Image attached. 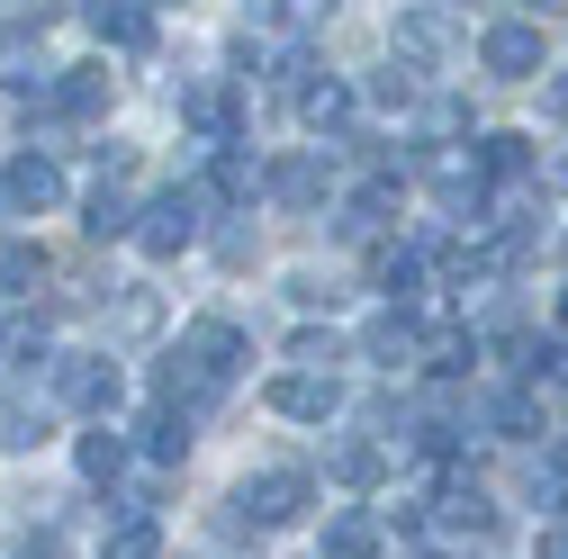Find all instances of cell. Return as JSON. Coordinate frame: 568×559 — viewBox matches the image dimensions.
Wrapping results in <instances>:
<instances>
[{"label":"cell","instance_id":"cell-1","mask_svg":"<svg viewBox=\"0 0 568 559\" xmlns=\"http://www.w3.org/2000/svg\"><path fill=\"white\" fill-rule=\"evenodd\" d=\"M199 217H207V190H163V199H145V217H135V244L154 262H172V253L199 244Z\"/></svg>","mask_w":568,"mask_h":559},{"label":"cell","instance_id":"cell-2","mask_svg":"<svg viewBox=\"0 0 568 559\" xmlns=\"http://www.w3.org/2000/svg\"><path fill=\"white\" fill-rule=\"evenodd\" d=\"M307 497H316L307 469H262V478H244V487H235V506H244V524H253V532H290V524L307 515Z\"/></svg>","mask_w":568,"mask_h":559},{"label":"cell","instance_id":"cell-3","mask_svg":"<svg viewBox=\"0 0 568 559\" xmlns=\"http://www.w3.org/2000/svg\"><path fill=\"white\" fill-rule=\"evenodd\" d=\"M45 379H54V397H63V406H82V415H118V397H126V379H118V362H109V353H63Z\"/></svg>","mask_w":568,"mask_h":559},{"label":"cell","instance_id":"cell-4","mask_svg":"<svg viewBox=\"0 0 568 559\" xmlns=\"http://www.w3.org/2000/svg\"><path fill=\"white\" fill-rule=\"evenodd\" d=\"M154 397H163V406H181V415H207V406L226 397V379H217V370H207V362L190 353V343H181V353L154 370Z\"/></svg>","mask_w":568,"mask_h":559},{"label":"cell","instance_id":"cell-5","mask_svg":"<svg viewBox=\"0 0 568 559\" xmlns=\"http://www.w3.org/2000/svg\"><path fill=\"white\" fill-rule=\"evenodd\" d=\"M271 406L290 415V425H325V415L343 406V379L334 370H280L271 379Z\"/></svg>","mask_w":568,"mask_h":559},{"label":"cell","instance_id":"cell-6","mask_svg":"<svg viewBox=\"0 0 568 559\" xmlns=\"http://www.w3.org/2000/svg\"><path fill=\"white\" fill-rule=\"evenodd\" d=\"M0 190H10L19 217H45V207L63 199V172H54L45 154H10V163H0Z\"/></svg>","mask_w":568,"mask_h":559},{"label":"cell","instance_id":"cell-7","mask_svg":"<svg viewBox=\"0 0 568 559\" xmlns=\"http://www.w3.org/2000/svg\"><path fill=\"white\" fill-rule=\"evenodd\" d=\"M478 63L496 82H532L541 73V28H487L478 37Z\"/></svg>","mask_w":568,"mask_h":559},{"label":"cell","instance_id":"cell-8","mask_svg":"<svg viewBox=\"0 0 568 559\" xmlns=\"http://www.w3.org/2000/svg\"><path fill=\"white\" fill-rule=\"evenodd\" d=\"M190 353L217 370V379H235V370L253 362V334H244L235 316H199V325H190Z\"/></svg>","mask_w":568,"mask_h":559},{"label":"cell","instance_id":"cell-9","mask_svg":"<svg viewBox=\"0 0 568 559\" xmlns=\"http://www.w3.org/2000/svg\"><path fill=\"white\" fill-rule=\"evenodd\" d=\"M334 190V163L325 154H290V163H271V199L280 207H316Z\"/></svg>","mask_w":568,"mask_h":559},{"label":"cell","instance_id":"cell-10","mask_svg":"<svg viewBox=\"0 0 568 559\" xmlns=\"http://www.w3.org/2000/svg\"><path fill=\"white\" fill-rule=\"evenodd\" d=\"M181 109H190V126L207 135V145H235V126H244V100H235L226 82H199V91H190Z\"/></svg>","mask_w":568,"mask_h":559},{"label":"cell","instance_id":"cell-11","mask_svg":"<svg viewBox=\"0 0 568 559\" xmlns=\"http://www.w3.org/2000/svg\"><path fill=\"white\" fill-rule=\"evenodd\" d=\"M434 524H452V532H478V541H487V532H496V506L478 497L469 478H443V487H434Z\"/></svg>","mask_w":568,"mask_h":559},{"label":"cell","instance_id":"cell-12","mask_svg":"<svg viewBox=\"0 0 568 559\" xmlns=\"http://www.w3.org/2000/svg\"><path fill=\"white\" fill-rule=\"evenodd\" d=\"M424 181H434V190H443V207H460V217H469L478 190H487V172H478L469 154H452V145H443V154H424Z\"/></svg>","mask_w":568,"mask_h":559},{"label":"cell","instance_id":"cell-13","mask_svg":"<svg viewBox=\"0 0 568 559\" xmlns=\"http://www.w3.org/2000/svg\"><path fill=\"white\" fill-rule=\"evenodd\" d=\"M45 109H54V118H100V109H109V73H100V63H82V73H54Z\"/></svg>","mask_w":568,"mask_h":559},{"label":"cell","instance_id":"cell-14","mask_svg":"<svg viewBox=\"0 0 568 559\" xmlns=\"http://www.w3.org/2000/svg\"><path fill=\"white\" fill-rule=\"evenodd\" d=\"M37 73H45V19H37V28H0V82L28 91Z\"/></svg>","mask_w":568,"mask_h":559},{"label":"cell","instance_id":"cell-15","mask_svg":"<svg viewBox=\"0 0 568 559\" xmlns=\"http://www.w3.org/2000/svg\"><path fill=\"white\" fill-rule=\"evenodd\" d=\"M362 343H371V362H379V370H406V362H424V334H415L397 307H388V316H371V334H362Z\"/></svg>","mask_w":568,"mask_h":559},{"label":"cell","instance_id":"cell-16","mask_svg":"<svg viewBox=\"0 0 568 559\" xmlns=\"http://www.w3.org/2000/svg\"><path fill=\"white\" fill-rule=\"evenodd\" d=\"M325 478H334V487H379V478H388V451H379V443H334Z\"/></svg>","mask_w":568,"mask_h":559},{"label":"cell","instance_id":"cell-17","mask_svg":"<svg viewBox=\"0 0 568 559\" xmlns=\"http://www.w3.org/2000/svg\"><path fill=\"white\" fill-rule=\"evenodd\" d=\"M135 217H145V207H126V190H118V181H100V190H91V207H82V226H91L100 244H109V235H135Z\"/></svg>","mask_w":568,"mask_h":559},{"label":"cell","instance_id":"cell-18","mask_svg":"<svg viewBox=\"0 0 568 559\" xmlns=\"http://www.w3.org/2000/svg\"><path fill=\"white\" fill-rule=\"evenodd\" d=\"M253 19L262 28H290V37H316L334 19V0H253Z\"/></svg>","mask_w":568,"mask_h":559},{"label":"cell","instance_id":"cell-19","mask_svg":"<svg viewBox=\"0 0 568 559\" xmlns=\"http://www.w3.org/2000/svg\"><path fill=\"white\" fill-rule=\"evenodd\" d=\"M207 190H217V199H253V190H271V172H253V154H235V145H217V172H207Z\"/></svg>","mask_w":568,"mask_h":559},{"label":"cell","instance_id":"cell-20","mask_svg":"<svg viewBox=\"0 0 568 559\" xmlns=\"http://www.w3.org/2000/svg\"><path fill=\"white\" fill-rule=\"evenodd\" d=\"M91 37L100 45H145V10L135 0H91Z\"/></svg>","mask_w":568,"mask_h":559},{"label":"cell","instance_id":"cell-21","mask_svg":"<svg viewBox=\"0 0 568 559\" xmlns=\"http://www.w3.org/2000/svg\"><path fill=\"white\" fill-rule=\"evenodd\" d=\"M28 362H45V316H10L0 325V370H28Z\"/></svg>","mask_w":568,"mask_h":559},{"label":"cell","instance_id":"cell-22","mask_svg":"<svg viewBox=\"0 0 568 559\" xmlns=\"http://www.w3.org/2000/svg\"><path fill=\"white\" fill-rule=\"evenodd\" d=\"M397 45L406 54H443L452 45V19L443 10H397Z\"/></svg>","mask_w":568,"mask_h":559},{"label":"cell","instance_id":"cell-23","mask_svg":"<svg viewBox=\"0 0 568 559\" xmlns=\"http://www.w3.org/2000/svg\"><path fill=\"white\" fill-rule=\"evenodd\" d=\"M325 550L334 559H371L379 550V524L371 515H325Z\"/></svg>","mask_w":568,"mask_h":559},{"label":"cell","instance_id":"cell-24","mask_svg":"<svg viewBox=\"0 0 568 559\" xmlns=\"http://www.w3.org/2000/svg\"><path fill=\"white\" fill-rule=\"evenodd\" d=\"M163 550V532H154V515H118V532L100 541V559H154Z\"/></svg>","mask_w":568,"mask_h":559},{"label":"cell","instance_id":"cell-25","mask_svg":"<svg viewBox=\"0 0 568 559\" xmlns=\"http://www.w3.org/2000/svg\"><path fill=\"white\" fill-rule=\"evenodd\" d=\"M478 415H487L496 434H541V406H532V388H506V397H487Z\"/></svg>","mask_w":568,"mask_h":559},{"label":"cell","instance_id":"cell-26","mask_svg":"<svg viewBox=\"0 0 568 559\" xmlns=\"http://www.w3.org/2000/svg\"><path fill=\"white\" fill-rule=\"evenodd\" d=\"M478 172H487V181H524V172H532V145H524V135H487V145H478Z\"/></svg>","mask_w":568,"mask_h":559},{"label":"cell","instance_id":"cell-27","mask_svg":"<svg viewBox=\"0 0 568 559\" xmlns=\"http://www.w3.org/2000/svg\"><path fill=\"white\" fill-rule=\"evenodd\" d=\"M73 460H82V478H91V487H118L126 443H118V434H82V451H73Z\"/></svg>","mask_w":568,"mask_h":559},{"label":"cell","instance_id":"cell-28","mask_svg":"<svg viewBox=\"0 0 568 559\" xmlns=\"http://www.w3.org/2000/svg\"><path fill=\"white\" fill-rule=\"evenodd\" d=\"M37 280H45V253H37V244H0V289H10V298H28Z\"/></svg>","mask_w":568,"mask_h":559},{"label":"cell","instance_id":"cell-29","mask_svg":"<svg viewBox=\"0 0 568 559\" xmlns=\"http://www.w3.org/2000/svg\"><path fill=\"white\" fill-rule=\"evenodd\" d=\"M298 118H307V126H343V118H352V91H343V82H307Z\"/></svg>","mask_w":568,"mask_h":559},{"label":"cell","instance_id":"cell-30","mask_svg":"<svg viewBox=\"0 0 568 559\" xmlns=\"http://www.w3.org/2000/svg\"><path fill=\"white\" fill-rule=\"evenodd\" d=\"M154 325H163V298H154V289H118V334H126V343L154 334Z\"/></svg>","mask_w":568,"mask_h":559},{"label":"cell","instance_id":"cell-31","mask_svg":"<svg viewBox=\"0 0 568 559\" xmlns=\"http://www.w3.org/2000/svg\"><path fill=\"white\" fill-rule=\"evenodd\" d=\"M371 271H379V289H388V298H415V280H424V253H379Z\"/></svg>","mask_w":568,"mask_h":559},{"label":"cell","instance_id":"cell-32","mask_svg":"<svg viewBox=\"0 0 568 559\" xmlns=\"http://www.w3.org/2000/svg\"><path fill=\"white\" fill-rule=\"evenodd\" d=\"M469 353H478V343H469V334H452V325H443V334H424V362H434L443 379H452V370H469Z\"/></svg>","mask_w":568,"mask_h":559},{"label":"cell","instance_id":"cell-33","mask_svg":"<svg viewBox=\"0 0 568 559\" xmlns=\"http://www.w3.org/2000/svg\"><path fill=\"white\" fill-rule=\"evenodd\" d=\"M290 362H298V370H334V362H343V343L307 325V334H290Z\"/></svg>","mask_w":568,"mask_h":559},{"label":"cell","instance_id":"cell-34","mask_svg":"<svg viewBox=\"0 0 568 559\" xmlns=\"http://www.w3.org/2000/svg\"><path fill=\"white\" fill-rule=\"evenodd\" d=\"M532 506H568V460H532Z\"/></svg>","mask_w":568,"mask_h":559},{"label":"cell","instance_id":"cell-35","mask_svg":"<svg viewBox=\"0 0 568 559\" xmlns=\"http://www.w3.org/2000/svg\"><path fill=\"white\" fill-rule=\"evenodd\" d=\"M371 100H397V109H406V100H415V73H406V63H397V73H379Z\"/></svg>","mask_w":568,"mask_h":559},{"label":"cell","instance_id":"cell-36","mask_svg":"<svg viewBox=\"0 0 568 559\" xmlns=\"http://www.w3.org/2000/svg\"><path fill=\"white\" fill-rule=\"evenodd\" d=\"M424 126H434V135H452V126H469V109H460V100H434V109H424Z\"/></svg>","mask_w":568,"mask_h":559},{"label":"cell","instance_id":"cell-37","mask_svg":"<svg viewBox=\"0 0 568 559\" xmlns=\"http://www.w3.org/2000/svg\"><path fill=\"white\" fill-rule=\"evenodd\" d=\"M217 253L226 262H253V226H217Z\"/></svg>","mask_w":568,"mask_h":559},{"label":"cell","instance_id":"cell-38","mask_svg":"<svg viewBox=\"0 0 568 559\" xmlns=\"http://www.w3.org/2000/svg\"><path fill=\"white\" fill-rule=\"evenodd\" d=\"M532 559H568V524H541V541H532Z\"/></svg>","mask_w":568,"mask_h":559},{"label":"cell","instance_id":"cell-39","mask_svg":"<svg viewBox=\"0 0 568 559\" xmlns=\"http://www.w3.org/2000/svg\"><path fill=\"white\" fill-rule=\"evenodd\" d=\"M541 109H550V118L568 126V73H550V91H541Z\"/></svg>","mask_w":568,"mask_h":559},{"label":"cell","instance_id":"cell-40","mask_svg":"<svg viewBox=\"0 0 568 559\" xmlns=\"http://www.w3.org/2000/svg\"><path fill=\"white\" fill-rule=\"evenodd\" d=\"M524 10H532V19H559V10H568V0H524Z\"/></svg>","mask_w":568,"mask_h":559},{"label":"cell","instance_id":"cell-41","mask_svg":"<svg viewBox=\"0 0 568 559\" xmlns=\"http://www.w3.org/2000/svg\"><path fill=\"white\" fill-rule=\"evenodd\" d=\"M415 559H452V550H415Z\"/></svg>","mask_w":568,"mask_h":559},{"label":"cell","instance_id":"cell-42","mask_svg":"<svg viewBox=\"0 0 568 559\" xmlns=\"http://www.w3.org/2000/svg\"><path fill=\"white\" fill-rule=\"evenodd\" d=\"M559 325H568V289H559Z\"/></svg>","mask_w":568,"mask_h":559},{"label":"cell","instance_id":"cell-43","mask_svg":"<svg viewBox=\"0 0 568 559\" xmlns=\"http://www.w3.org/2000/svg\"><path fill=\"white\" fill-rule=\"evenodd\" d=\"M0 207H10V190H0Z\"/></svg>","mask_w":568,"mask_h":559}]
</instances>
